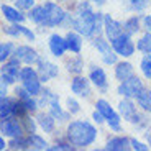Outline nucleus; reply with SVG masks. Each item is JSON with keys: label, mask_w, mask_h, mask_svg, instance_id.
<instances>
[{"label": "nucleus", "mask_w": 151, "mask_h": 151, "mask_svg": "<svg viewBox=\"0 0 151 151\" xmlns=\"http://www.w3.org/2000/svg\"><path fill=\"white\" fill-rule=\"evenodd\" d=\"M71 23L77 33L84 35V36H92L95 31L99 33V30L102 27V17H100V13H94L87 2H81L76 8Z\"/></svg>", "instance_id": "nucleus-1"}, {"label": "nucleus", "mask_w": 151, "mask_h": 151, "mask_svg": "<svg viewBox=\"0 0 151 151\" xmlns=\"http://www.w3.org/2000/svg\"><path fill=\"white\" fill-rule=\"evenodd\" d=\"M97 132L91 123L87 122H72L68 127V140L74 146H89L95 141Z\"/></svg>", "instance_id": "nucleus-2"}, {"label": "nucleus", "mask_w": 151, "mask_h": 151, "mask_svg": "<svg viewBox=\"0 0 151 151\" xmlns=\"http://www.w3.org/2000/svg\"><path fill=\"white\" fill-rule=\"evenodd\" d=\"M45 8V22H43V27H56L59 23H63V20L66 18V13L61 7H58L53 2H48V4L43 5Z\"/></svg>", "instance_id": "nucleus-3"}, {"label": "nucleus", "mask_w": 151, "mask_h": 151, "mask_svg": "<svg viewBox=\"0 0 151 151\" xmlns=\"http://www.w3.org/2000/svg\"><path fill=\"white\" fill-rule=\"evenodd\" d=\"M143 91V84H141V81L136 77V76H132V77H128L127 81H122L120 87H118V94L123 95V97H138V94Z\"/></svg>", "instance_id": "nucleus-4"}, {"label": "nucleus", "mask_w": 151, "mask_h": 151, "mask_svg": "<svg viewBox=\"0 0 151 151\" xmlns=\"http://www.w3.org/2000/svg\"><path fill=\"white\" fill-rule=\"evenodd\" d=\"M95 107H97V110L105 117V120L109 122L110 128L115 130V132H118V130H120V117L113 112V109L110 107V104L107 102V100H104V99H100V100H97Z\"/></svg>", "instance_id": "nucleus-5"}, {"label": "nucleus", "mask_w": 151, "mask_h": 151, "mask_svg": "<svg viewBox=\"0 0 151 151\" xmlns=\"http://www.w3.org/2000/svg\"><path fill=\"white\" fill-rule=\"evenodd\" d=\"M112 46H113V49H115V53H117V54H122L123 58L132 56L133 51H135V45L132 43L128 33H122L120 36H117V38L112 41Z\"/></svg>", "instance_id": "nucleus-6"}, {"label": "nucleus", "mask_w": 151, "mask_h": 151, "mask_svg": "<svg viewBox=\"0 0 151 151\" xmlns=\"http://www.w3.org/2000/svg\"><path fill=\"white\" fill-rule=\"evenodd\" d=\"M18 68H20V59L17 56L8 61L7 64H4V68H2V82H7V84L15 82V79L20 74Z\"/></svg>", "instance_id": "nucleus-7"}, {"label": "nucleus", "mask_w": 151, "mask_h": 151, "mask_svg": "<svg viewBox=\"0 0 151 151\" xmlns=\"http://www.w3.org/2000/svg\"><path fill=\"white\" fill-rule=\"evenodd\" d=\"M94 46L99 49V53L102 54V59L105 64H115L117 63V54L110 49V45L104 40V38H95L94 40Z\"/></svg>", "instance_id": "nucleus-8"}, {"label": "nucleus", "mask_w": 151, "mask_h": 151, "mask_svg": "<svg viewBox=\"0 0 151 151\" xmlns=\"http://www.w3.org/2000/svg\"><path fill=\"white\" fill-rule=\"evenodd\" d=\"M118 107H120V113L123 115V118L127 122H130V123H138V122H140V115L136 112L135 104H133L132 100H128V97L125 99V100H122V102L118 104Z\"/></svg>", "instance_id": "nucleus-9"}, {"label": "nucleus", "mask_w": 151, "mask_h": 151, "mask_svg": "<svg viewBox=\"0 0 151 151\" xmlns=\"http://www.w3.org/2000/svg\"><path fill=\"white\" fill-rule=\"evenodd\" d=\"M104 28H105V35L109 36L110 41H113L117 36H120L122 33H125L123 30V25L112 18L110 15H105L104 17Z\"/></svg>", "instance_id": "nucleus-10"}, {"label": "nucleus", "mask_w": 151, "mask_h": 151, "mask_svg": "<svg viewBox=\"0 0 151 151\" xmlns=\"http://www.w3.org/2000/svg\"><path fill=\"white\" fill-rule=\"evenodd\" d=\"M15 56L18 58L22 63H27V64H33L38 61V54L33 48L30 46H18L15 49Z\"/></svg>", "instance_id": "nucleus-11"}, {"label": "nucleus", "mask_w": 151, "mask_h": 151, "mask_svg": "<svg viewBox=\"0 0 151 151\" xmlns=\"http://www.w3.org/2000/svg\"><path fill=\"white\" fill-rule=\"evenodd\" d=\"M49 49H51V53L54 56H63L64 51L68 49V43L59 35H51V38H49Z\"/></svg>", "instance_id": "nucleus-12"}, {"label": "nucleus", "mask_w": 151, "mask_h": 151, "mask_svg": "<svg viewBox=\"0 0 151 151\" xmlns=\"http://www.w3.org/2000/svg\"><path fill=\"white\" fill-rule=\"evenodd\" d=\"M22 127L17 120H12V118H7V120H2V133L7 136H22Z\"/></svg>", "instance_id": "nucleus-13"}, {"label": "nucleus", "mask_w": 151, "mask_h": 151, "mask_svg": "<svg viewBox=\"0 0 151 151\" xmlns=\"http://www.w3.org/2000/svg\"><path fill=\"white\" fill-rule=\"evenodd\" d=\"M4 31L7 35H12V36H25L28 41H33L35 40V33L31 30H28L27 27H23V25H12V27H5Z\"/></svg>", "instance_id": "nucleus-14"}, {"label": "nucleus", "mask_w": 151, "mask_h": 151, "mask_svg": "<svg viewBox=\"0 0 151 151\" xmlns=\"http://www.w3.org/2000/svg\"><path fill=\"white\" fill-rule=\"evenodd\" d=\"M38 66H40V76H41V81H48L51 77H56L58 76V66L51 64L48 61L38 59Z\"/></svg>", "instance_id": "nucleus-15"}, {"label": "nucleus", "mask_w": 151, "mask_h": 151, "mask_svg": "<svg viewBox=\"0 0 151 151\" xmlns=\"http://www.w3.org/2000/svg\"><path fill=\"white\" fill-rule=\"evenodd\" d=\"M71 89L76 95H79V97H87V95L91 94V89H89V82L87 79L84 77H76L71 84Z\"/></svg>", "instance_id": "nucleus-16"}, {"label": "nucleus", "mask_w": 151, "mask_h": 151, "mask_svg": "<svg viewBox=\"0 0 151 151\" xmlns=\"http://www.w3.org/2000/svg\"><path fill=\"white\" fill-rule=\"evenodd\" d=\"M15 100H12L8 97H2V102H0V117L2 120H7L12 118L15 115Z\"/></svg>", "instance_id": "nucleus-17"}, {"label": "nucleus", "mask_w": 151, "mask_h": 151, "mask_svg": "<svg viewBox=\"0 0 151 151\" xmlns=\"http://www.w3.org/2000/svg\"><path fill=\"white\" fill-rule=\"evenodd\" d=\"M128 145H132V141L125 136H117V138H112V140L107 141V150L110 151H127L128 150Z\"/></svg>", "instance_id": "nucleus-18"}, {"label": "nucleus", "mask_w": 151, "mask_h": 151, "mask_svg": "<svg viewBox=\"0 0 151 151\" xmlns=\"http://www.w3.org/2000/svg\"><path fill=\"white\" fill-rule=\"evenodd\" d=\"M49 107H51V115H53L54 118H58L59 122H64L69 118V113H64L63 112V109L59 107V100H58L56 95H51V99H49Z\"/></svg>", "instance_id": "nucleus-19"}, {"label": "nucleus", "mask_w": 151, "mask_h": 151, "mask_svg": "<svg viewBox=\"0 0 151 151\" xmlns=\"http://www.w3.org/2000/svg\"><path fill=\"white\" fill-rule=\"evenodd\" d=\"M133 74V66L130 63H118L115 68V77L118 81H127L128 77H132Z\"/></svg>", "instance_id": "nucleus-20"}, {"label": "nucleus", "mask_w": 151, "mask_h": 151, "mask_svg": "<svg viewBox=\"0 0 151 151\" xmlns=\"http://www.w3.org/2000/svg\"><path fill=\"white\" fill-rule=\"evenodd\" d=\"M91 81L95 84L97 87H100V89H105L107 86V76L105 72H104L102 68H92L91 69Z\"/></svg>", "instance_id": "nucleus-21"}, {"label": "nucleus", "mask_w": 151, "mask_h": 151, "mask_svg": "<svg viewBox=\"0 0 151 151\" xmlns=\"http://www.w3.org/2000/svg\"><path fill=\"white\" fill-rule=\"evenodd\" d=\"M2 13H4L5 18L10 20V22H13V23H22L23 20H25V17H23L18 10L8 7V5H4V7H2Z\"/></svg>", "instance_id": "nucleus-22"}, {"label": "nucleus", "mask_w": 151, "mask_h": 151, "mask_svg": "<svg viewBox=\"0 0 151 151\" xmlns=\"http://www.w3.org/2000/svg\"><path fill=\"white\" fill-rule=\"evenodd\" d=\"M66 43H68V49H71L72 53H79L81 46H82V40L77 33H68L66 36Z\"/></svg>", "instance_id": "nucleus-23"}, {"label": "nucleus", "mask_w": 151, "mask_h": 151, "mask_svg": "<svg viewBox=\"0 0 151 151\" xmlns=\"http://www.w3.org/2000/svg\"><path fill=\"white\" fill-rule=\"evenodd\" d=\"M38 123H40V127H41L46 133H51L54 130V117L53 115L40 113V115H38Z\"/></svg>", "instance_id": "nucleus-24"}, {"label": "nucleus", "mask_w": 151, "mask_h": 151, "mask_svg": "<svg viewBox=\"0 0 151 151\" xmlns=\"http://www.w3.org/2000/svg\"><path fill=\"white\" fill-rule=\"evenodd\" d=\"M136 102H138V105H140L143 110L151 112V92H146L143 89V91L138 94V97H136Z\"/></svg>", "instance_id": "nucleus-25"}, {"label": "nucleus", "mask_w": 151, "mask_h": 151, "mask_svg": "<svg viewBox=\"0 0 151 151\" xmlns=\"http://www.w3.org/2000/svg\"><path fill=\"white\" fill-rule=\"evenodd\" d=\"M28 140H30V148H33V150H46L48 148V143L43 140L41 136L35 135V133H30Z\"/></svg>", "instance_id": "nucleus-26"}, {"label": "nucleus", "mask_w": 151, "mask_h": 151, "mask_svg": "<svg viewBox=\"0 0 151 151\" xmlns=\"http://www.w3.org/2000/svg\"><path fill=\"white\" fill-rule=\"evenodd\" d=\"M66 66H68V71L71 72V74H81L82 69H84V63H82L81 58H74V59L68 61Z\"/></svg>", "instance_id": "nucleus-27"}, {"label": "nucleus", "mask_w": 151, "mask_h": 151, "mask_svg": "<svg viewBox=\"0 0 151 151\" xmlns=\"http://www.w3.org/2000/svg\"><path fill=\"white\" fill-rule=\"evenodd\" d=\"M23 87L27 89L28 92H30L31 95H36L41 92V84H40V79H31V81H25L23 82Z\"/></svg>", "instance_id": "nucleus-28"}, {"label": "nucleus", "mask_w": 151, "mask_h": 151, "mask_svg": "<svg viewBox=\"0 0 151 151\" xmlns=\"http://www.w3.org/2000/svg\"><path fill=\"white\" fill-rule=\"evenodd\" d=\"M136 48L140 49L141 53L150 54L151 53V33L143 35V36H141V40L138 41V45H136Z\"/></svg>", "instance_id": "nucleus-29"}, {"label": "nucleus", "mask_w": 151, "mask_h": 151, "mask_svg": "<svg viewBox=\"0 0 151 151\" xmlns=\"http://www.w3.org/2000/svg\"><path fill=\"white\" fill-rule=\"evenodd\" d=\"M10 148L12 150H27V148H30V140L23 138V136H15L10 141Z\"/></svg>", "instance_id": "nucleus-30"}, {"label": "nucleus", "mask_w": 151, "mask_h": 151, "mask_svg": "<svg viewBox=\"0 0 151 151\" xmlns=\"http://www.w3.org/2000/svg\"><path fill=\"white\" fill-rule=\"evenodd\" d=\"M123 30H125V33H128V35H135L136 31L140 30V28H138V18H136V17L128 18L123 25Z\"/></svg>", "instance_id": "nucleus-31"}, {"label": "nucleus", "mask_w": 151, "mask_h": 151, "mask_svg": "<svg viewBox=\"0 0 151 151\" xmlns=\"http://www.w3.org/2000/svg\"><path fill=\"white\" fill-rule=\"evenodd\" d=\"M141 71H143L145 77L151 79V54H146L141 61Z\"/></svg>", "instance_id": "nucleus-32"}, {"label": "nucleus", "mask_w": 151, "mask_h": 151, "mask_svg": "<svg viewBox=\"0 0 151 151\" xmlns=\"http://www.w3.org/2000/svg\"><path fill=\"white\" fill-rule=\"evenodd\" d=\"M38 74L36 71H33L31 68H23L22 71H20V79L25 82V81H31V79H36Z\"/></svg>", "instance_id": "nucleus-33"}, {"label": "nucleus", "mask_w": 151, "mask_h": 151, "mask_svg": "<svg viewBox=\"0 0 151 151\" xmlns=\"http://www.w3.org/2000/svg\"><path fill=\"white\" fill-rule=\"evenodd\" d=\"M12 48H13L12 43H2V45H0V61H2V63L12 54Z\"/></svg>", "instance_id": "nucleus-34"}, {"label": "nucleus", "mask_w": 151, "mask_h": 151, "mask_svg": "<svg viewBox=\"0 0 151 151\" xmlns=\"http://www.w3.org/2000/svg\"><path fill=\"white\" fill-rule=\"evenodd\" d=\"M148 2H150V0H130V5H132L133 10L141 12V10H143V8L148 5Z\"/></svg>", "instance_id": "nucleus-35"}, {"label": "nucleus", "mask_w": 151, "mask_h": 151, "mask_svg": "<svg viewBox=\"0 0 151 151\" xmlns=\"http://www.w3.org/2000/svg\"><path fill=\"white\" fill-rule=\"evenodd\" d=\"M35 5V0H17V7L22 10H30Z\"/></svg>", "instance_id": "nucleus-36"}, {"label": "nucleus", "mask_w": 151, "mask_h": 151, "mask_svg": "<svg viewBox=\"0 0 151 151\" xmlns=\"http://www.w3.org/2000/svg\"><path fill=\"white\" fill-rule=\"evenodd\" d=\"M66 104H68V110H69L71 113H77V112L81 110V109H79V104L76 102L74 99H71V97L66 100Z\"/></svg>", "instance_id": "nucleus-37"}, {"label": "nucleus", "mask_w": 151, "mask_h": 151, "mask_svg": "<svg viewBox=\"0 0 151 151\" xmlns=\"http://www.w3.org/2000/svg\"><path fill=\"white\" fill-rule=\"evenodd\" d=\"M71 145H69V143H63V141H61V143H56L54 146H51L49 150H68V151L69 150H74V146H71Z\"/></svg>", "instance_id": "nucleus-38"}, {"label": "nucleus", "mask_w": 151, "mask_h": 151, "mask_svg": "<svg viewBox=\"0 0 151 151\" xmlns=\"http://www.w3.org/2000/svg\"><path fill=\"white\" fill-rule=\"evenodd\" d=\"M23 122H25V125H27V132H28V133H35V130H36V125L33 123V120L30 122V118L23 117Z\"/></svg>", "instance_id": "nucleus-39"}, {"label": "nucleus", "mask_w": 151, "mask_h": 151, "mask_svg": "<svg viewBox=\"0 0 151 151\" xmlns=\"http://www.w3.org/2000/svg\"><path fill=\"white\" fill-rule=\"evenodd\" d=\"M130 141H132V148H133V150H138V151H146L148 150L146 145L140 143V141H136V140H130Z\"/></svg>", "instance_id": "nucleus-40"}, {"label": "nucleus", "mask_w": 151, "mask_h": 151, "mask_svg": "<svg viewBox=\"0 0 151 151\" xmlns=\"http://www.w3.org/2000/svg\"><path fill=\"white\" fill-rule=\"evenodd\" d=\"M92 117H94V120L97 122V123H102V122H104V118H105V117L102 115V113L99 112V110H95V112L92 113Z\"/></svg>", "instance_id": "nucleus-41"}, {"label": "nucleus", "mask_w": 151, "mask_h": 151, "mask_svg": "<svg viewBox=\"0 0 151 151\" xmlns=\"http://www.w3.org/2000/svg\"><path fill=\"white\" fill-rule=\"evenodd\" d=\"M143 23H145V27L148 28V30L151 31V15H148V17H145L143 18Z\"/></svg>", "instance_id": "nucleus-42"}, {"label": "nucleus", "mask_w": 151, "mask_h": 151, "mask_svg": "<svg viewBox=\"0 0 151 151\" xmlns=\"http://www.w3.org/2000/svg\"><path fill=\"white\" fill-rule=\"evenodd\" d=\"M0 150H5V141H4V138H0Z\"/></svg>", "instance_id": "nucleus-43"}, {"label": "nucleus", "mask_w": 151, "mask_h": 151, "mask_svg": "<svg viewBox=\"0 0 151 151\" xmlns=\"http://www.w3.org/2000/svg\"><path fill=\"white\" fill-rule=\"evenodd\" d=\"M146 138H148V143H150V148H151V132L146 133Z\"/></svg>", "instance_id": "nucleus-44"}, {"label": "nucleus", "mask_w": 151, "mask_h": 151, "mask_svg": "<svg viewBox=\"0 0 151 151\" xmlns=\"http://www.w3.org/2000/svg\"><path fill=\"white\" fill-rule=\"evenodd\" d=\"M94 2H100V0H94Z\"/></svg>", "instance_id": "nucleus-45"}]
</instances>
